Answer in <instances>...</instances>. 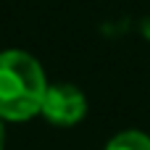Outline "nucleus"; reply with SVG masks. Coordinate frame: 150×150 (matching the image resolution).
<instances>
[{
    "label": "nucleus",
    "instance_id": "7ed1b4c3",
    "mask_svg": "<svg viewBox=\"0 0 150 150\" xmlns=\"http://www.w3.org/2000/svg\"><path fill=\"white\" fill-rule=\"evenodd\" d=\"M105 150H150V137L137 132V129H129V132L116 134L105 145Z\"/></svg>",
    "mask_w": 150,
    "mask_h": 150
},
{
    "label": "nucleus",
    "instance_id": "f257e3e1",
    "mask_svg": "<svg viewBox=\"0 0 150 150\" xmlns=\"http://www.w3.org/2000/svg\"><path fill=\"white\" fill-rule=\"evenodd\" d=\"M47 92L45 71L24 50L0 53V119L26 121L42 113V100Z\"/></svg>",
    "mask_w": 150,
    "mask_h": 150
},
{
    "label": "nucleus",
    "instance_id": "20e7f679",
    "mask_svg": "<svg viewBox=\"0 0 150 150\" xmlns=\"http://www.w3.org/2000/svg\"><path fill=\"white\" fill-rule=\"evenodd\" d=\"M142 34L150 40V18H145V21H142Z\"/></svg>",
    "mask_w": 150,
    "mask_h": 150
},
{
    "label": "nucleus",
    "instance_id": "f03ea898",
    "mask_svg": "<svg viewBox=\"0 0 150 150\" xmlns=\"http://www.w3.org/2000/svg\"><path fill=\"white\" fill-rule=\"evenodd\" d=\"M87 113V98L79 87L74 84H47L45 100H42V116L50 124L58 127H71L82 121Z\"/></svg>",
    "mask_w": 150,
    "mask_h": 150
},
{
    "label": "nucleus",
    "instance_id": "39448f33",
    "mask_svg": "<svg viewBox=\"0 0 150 150\" xmlns=\"http://www.w3.org/2000/svg\"><path fill=\"white\" fill-rule=\"evenodd\" d=\"M3 140H5V134H3V124H0V150H3Z\"/></svg>",
    "mask_w": 150,
    "mask_h": 150
}]
</instances>
